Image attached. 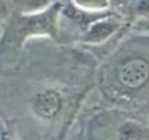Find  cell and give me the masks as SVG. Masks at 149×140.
Here are the masks:
<instances>
[{
    "instance_id": "2",
    "label": "cell",
    "mask_w": 149,
    "mask_h": 140,
    "mask_svg": "<svg viewBox=\"0 0 149 140\" xmlns=\"http://www.w3.org/2000/svg\"><path fill=\"white\" fill-rule=\"evenodd\" d=\"M89 133L92 140H149L146 116L129 114L123 108L96 114Z\"/></svg>"
},
{
    "instance_id": "4",
    "label": "cell",
    "mask_w": 149,
    "mask_h": 140,
    "mask_svg": "<svg viewBox=\"0 0 149 140\" xmlns=\"http://www.w3.org/2000/svg\"><path fill=\"white\" fill-rule=\"evenodd\" d=\"M124 25V19L117 13H102L90 21L80 33V43L84 46H100L117 35Z\"/></svg>"
},
{
    "instance_id": "5",
    "label": "cell",
    "mask_w": 149,
    "mask_h": 140,
    "mask_svg": "<svg viewBox=\"0 0 149 140\" xmlns=\"http://www.w3.org/2000/svg\"><path fill=\"white\" fill-rule=\"evenodd\" d=\"M71 3L77 12L89 15L106 13L111 8V0H71Z\"/></svg>"
},
{
    "instance_id": "1",
    "label": "cell",
    "mask_w": 149,
    "mask_h": 140,
    "mask_svg": "<svg viewBox=\"0 0 149 140\" xmlns=\"http://www.w3.org/2000/svg\"><path fill=\"white\" fill-rule=\"evenodd\" d=\"M103 96L123 109L148 106L149 49L148 34L125 38L105 59L99 72Z\"/></svg>"
},
{
    "instance_id": "3",
    "label": "cell",
    "mask_w": 149,
    "mask_h": 140,
    "mask_svg": "<svg viewBox=\"0 0 149 140\" xmlns=\"http://www.w3.org/2000/svg\"><path fill=\"white\" fill-rule=\"evenodd\" d=\"M67 90L55 83L36 86L27 97V108L31 116L41 124H55L67 112Z\"/></svg>"
},
{
    "instance_id": "6",
    "label": "cell",
    "mask_w": 149,
    "mask_h": 140,
    "mask_svg": "<svg viewBox=\"0 0 149 140\" xmlns=\"http://www.w3.org/2000/svg\"><path fill=\"white\" fill-rule=\"evenodd\" d=\"M8 15H9V9H8L6 2L5 0H0V30H2V25L5 24Z\"/></svg>"
}]
</instances>
